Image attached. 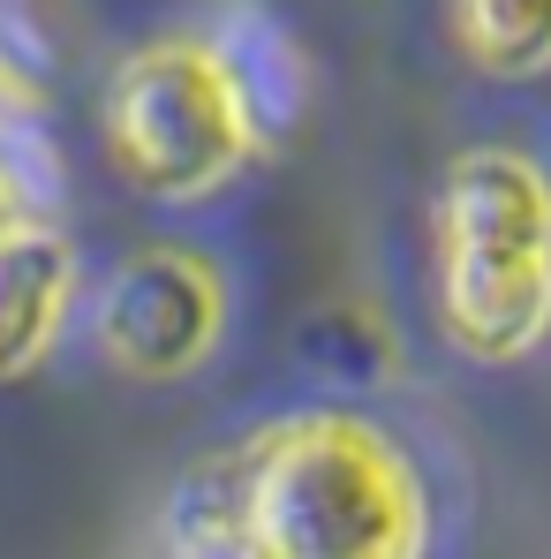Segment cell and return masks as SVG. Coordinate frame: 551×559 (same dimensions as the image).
<instances>
[{
  "label": "cell",
  "mask_w": 551,
  "mask_h": 559,
  "mask_svg": "<svg viewBox=\"0 0 551 559\" xmlns=\"http://www.w3.org/2000/svg\"><path fill=\"white\" fill-rule=\"evenodd\" d=\"M23 219H38V197H31V175H23V159L0 144V235H8V227H23Z\"/></svg>",
  "instance_id": "obj_8"
},
{
  "label": "cell",
  "mask_w": 551,
  "mask_h": 559,
  "mask_svg": "<svg viewBox=\"0 0 551 559\" xmlns=\"http://www.w3.org/2000/svg\"><path fill=\"white\" fill-rule=\"evenodd\" d=\"M227 302H235L227 273L204 250H182V242L136 250V258H121L113 273L98 280L92 348L121 378L175 385V378L204 371L212 348L227 341Z\"/></svg>",
  "instance_id": "obj_3"
},
{
  "label": "cell",
  "mask_w": 551,
  "mask_h": 559,
  "mask_svg": "<svg viewBox=\"0 0 551 559\" xmlns=\"http://www.w3.org/2000/svg\"><path fill=\"white\" fill-rule=\"evenodd\" d=\"M76 242L53 219H23L0 235V378L38 371L76 310Z\"/></svg>",
  "instance_id": "obj_6"
},
{
  "label": "cell",
  "mask_w": 551,
  "mask_h": 559,
  "mask_svg": "<svg viewBox=\"0 0 551 559\" xmlns=\"http://www.w3.org/2000/svg\"><path fill=\"white\" fill-rule=\"evenodd\" d=\"M439 333L468 364H522L551 341V258H439Z\"/></svg>",
  "instance_id": "obj_5"
},
{
  "label": "cell",
  "mask_w": 551,
  "mask_h": 559,
  "mask_svg": "<svg viewBox=\"0 0 551 559\" xmlns=\"http://www.w3.org/2000/svg\"><path fill=\"white\" fill-rule=\"evenodd\" d=\"M446 46L476 76L522 84L551 69V0H446Z\"/></svg>",
  "instance_id": "obj_7"
},
{
  "label": "cell",
  "mask_w": 551,
  "mask_h": 559,
  "mask_svg": "<svg viewBox=\"0 0 551 559\" xmlns=\"http://www.w3.org/2000/svg\"><path fill=\"white\" fill-rule=\"evenodd\" d=\"M235 462L242 559H423L431 491L416 454L363 408H295Z\"/></svg>",
  "instance_id": "obj_2"
},
{
  "label": "cell",
  "mask_w": 551,
  "mask_h": 559,
  "mask_svg": "<svg viewBox=\"0 0 551 559\" xmlns=\"http://www.w3.org/2000/svg\"><path fill=\"white\" fill-rule=\"evenodd\" d=\"M310 61L257 8H227L204 31L144 38L98 92L106 167L152 204H196L265 159L302 114Z\"/></svg>",
  "instance_id": "obj_1"
},
{
  "label": "cell",
  "mask_w": 551,
  "mask_h": 559,
  "mask_svg": "<svg viewBox=\"0 0 551 559\" xmlns=\"http://www.w3.org/2000/svg\"><path fill=\"white\" fill-rule=\"evenodd\" d=\"M439 258H551V167L522 144H468L439 175Z\"/></svg>",
  "instance_id": "obj_4"
}]
</instances>
